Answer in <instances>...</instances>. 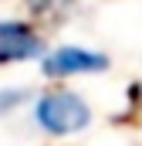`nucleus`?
<instances>
[{"label": "nucleus", "mask_w": 142, "mask_h": 146, "mask_svg": "<svg viewBox=\"0 0 142 146\" xmlns=\"http://www.w3.org/2000/svg\"><path fill=\"white\" fill-rule=\"evenodd\" d=\"M31 115H34V126L44 133V136H74V133H85L95 119L91 112V102L85 95H78L74 88H64V85H54V88H44L41 95H34V106H31Z\"/></svg>", "instance_id": "nucleus-1"}, {"label": "nucleus", "mask_w": 142, "mask_h": 146, "mask_svg": "<svg viewBox=\"0 0 142 146\" xmlns=\"http://www.w3.org/2000/svg\"><path fill=\"white\" fill-rule=\"evenodd\" d=\"M37 65H41L44 78L64 82V78H78V75L108 72L112 68V54L98 51V48H85V44H58V48H47Z\"/></svg>", "instance_id": "nucleus-2"}, {"label": "nucleus", "mask_w": 142, "mask_h": 146, "mask_svg": "<svg viewBox=\"0 0 142 146\" xmlns=\"http://www.w3.org/2000/svg\"><path fill=\"white\" fill-rule=\"evenodd\" d=\"M47 51V37L34 21L0 17V68L41 61Z\"/></svg>", "instance_id": "nucleus-3"}, {"label": "nucleus", "mask_w": 142, "mask_h": 146, "mask_svg": "<svg viewBox=\"0 0 142 146\" xmlns=\"http://www.w3.org/2000/svg\"><path fill=\"white\" fill-rule=\"evenodd\" d=\"M31 99L27 88H0V115H10L14 109H20Z\"/></svg>", "instance_id": "nucleus-4"}, {"label": "nucleus", "mask_w": 142, "mask_h": 146, "mask_svg": "<svg viewBox=\"0 0 142 146\" xmlns=\"http://www.w3.org/2000/svg\"><path fill=\"white\" fill-rule=\"evenodd\" d=\"M129 95H132L135 102H142V78H139V82H135V85H132V92H129Z\"/></svg>", "instance_id": "nucleus-5"}]
</instances>
